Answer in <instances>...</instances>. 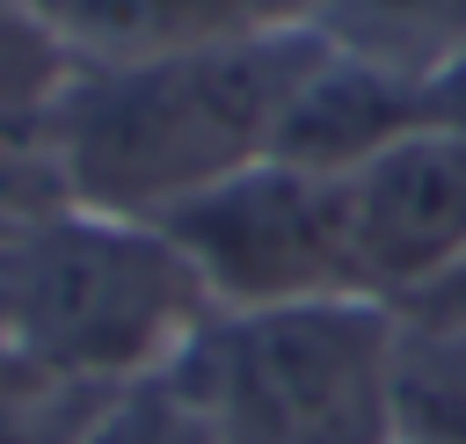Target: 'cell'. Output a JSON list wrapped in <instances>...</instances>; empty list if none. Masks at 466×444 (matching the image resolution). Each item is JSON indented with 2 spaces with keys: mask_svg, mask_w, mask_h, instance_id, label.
<instances>
[{
  "mask_svg": "<svg viewBox=\"0 0 466 444\" xmlns=\"http://www.w3.org/2000/svg\"><path fill=\"white\" fill-rule=\"evenodd\" d=\"M393 429L408 444H466V328L400 320Z\"/></svg>",
  "mask_w": 466,
  "mask_h": 444,
  "instance_id": "9",
  "label": "cell"
},
{
  "mask_svg": "<svg viewBox=\"0 0 466 444\" xmlns=\"http://www.w3.org/2000/svg\"><path fill=\"white\" fill-rule=\"evenodd\" d=\"M320 51L328 36L299 22L167 58H73L66 87L44 109V160L58 204L167 218L197 189L269 160L284 102Z\"/></svg>",
  "mask_w": 466,
  "mask_h": 444,
  "instance_id": "1",
  "label": "cell"
},
{
  "mask_svg": "<svg viewBox=\"0 0 466 444\" xmlns=\"http://www.w3.org/2000/svg\"><path fill=\"white\" fill-rule=\"evenodd\" d=\"M422 116V80L393 73V66H371L357 51H320L313 73L299 80V95L284 102V124H277V160L291 167H313V175H357L364 160H379L386 146H400Z\"/></svg>",
  "mask_w": 466,
  "mask_h": 444,
  "instance_id": "6",
  "label": "cell"
},
{
  "mask_svg": "<svg viewBox=\"0 0 466 444\" xmlns=\"http://www.w3.org/2000/svg\"><path fill=\"white\" fill-rule=\"evenodd\" d=\"M29 211H44V204H22V197H7V189H0V247H7V233H15Z\"/></svg>",
  "mask_w": 466,
  "mask_h": 444,
  "instance_id": "14",
  "label": "cell"
},
{
  "mask_svg": "<svg viewBox=\"0 0 466 444\" xmlns=\"http://www.w3.org/2000/svg\"><path fill=\"white\" fill-rule=\"evenodd\" d=\"M182 262L197 269L211 313H262V306H306V298H371L357 277L350 240V197L335 175L255 160L167 218H153Z\"/></svg>",
  "mask_w": 466,
  "mask_h": 444,
  "instance_id": "4",
  "label": "cell"
},
{
  "mask_svg": "<svg viewBox=\"0 0 466 444\" xmlns=\"http://www.w3.org/2000/svg\"><path fill=\"white\" fill-rule=\"evenodd\" d=\"M66 7H73V0H0V15H29V22L58 29V36H66Z\"/></svg>",
  "mask_w": 466,
  "mask_h": 444,
  "instance_id": "13",
  "label": "cell"
},
{
  "mask_svg": "<svg viewBox=\"0 0 466 444\" xmlns=\"http://www.w3.org/2000/svg\"><path fill=\"white\" fill-rule=\"evenodd\" d=\"M313 29L335 51L430 80L444 58L466 51V0H313Z\"/></svg>",
  "mask_w": 466,
  "mask_h": 444,
  "instance_id": "8",
  "label": "cell"
},
{
  "mask_svg": "<svg viewBox=\"0 0 466 444\" xmlns=\"http://www.w3.org/2000/svg\"><path fill=\"white\" fill-rule=\"evenodd\" d=\"M102 408L95 386H58V378H29L15 393H0V444H73L80 422Z\"/></svg>",
  "mask_w": 466,
  "mask_h": 444,
  "instance_id": "11",
  "label": "cell"
},
{
  "mask_svg": "<svg viewBox=\"0 0 466 444\" xmlns=\"http://www.w3.org/2000/svg\"><path fill=\"white\" fill-rule=\"evenodd\" d=\"M400 320H430V328H466V255L422 291V298H408V306H393Z\"/></svg>",
  "mask_w": 466,
  "mask_h": 444,
  "instance_id": "12",
  "label": "cell"
},
{
  "mask_svg": "<svg viewBox=\"0 0 466 444\" xmlns=\"http://www.w3.org/2000/svg\"><path fill=\"white\" fill-rule=\"evenodd\" d=\"M393 444H408V437H393Z\"/></svg>",
  "mask_w": 466,
  "mask_h": 444,
  "instance_id": "15",
  "label": "cell"
},
{
  "mask_svg": "<svg viewBox=\"0 0 466 444\" xmlns=\"http://www.w3.org/2000/svg\"><path fill=\"white\" fill-rule=\"evenodd\" d=\"M73 444H218V437H211L204 408L167 371H153V378H131L116 393H102V408L80 422Z\"/></svg>",
  "mask_w": 466,
  "mask_h": 444,
  "instance_id": "10",
  "label": "cell"
},
{
  "mask_svg": "<svg viewBox=\"0 0 466 444\" xmlns=\"http://www.w3.org/2000/svg\"><path fill=\"white\" fill-rule=\"evenodd\" d=\"M299 22H313V0H73L66 44H73V58L109 66V58H167V51L240 44V36L299 29Z\"/></svg>",
  "mask_w": 466,
  "mask_h": 444,
  "instance_id": "7",
  "label": "cell"
},
{
  "mask_svg": "<svg viewBox=\"0 0 466 444\" xmlns=\"http://www.w3.org/2000/svg\"><path fill=\"white\" fill-rule=\"evenodd\" d=\"M204 320L211 298L153 218L44 204L0 247V335L36 378L116 393L167 371Z\"/></svg>",
  "mask_w": 466,
  "mask_h": 444,
  "instance_id": "2",
  "label": "cell"
},
{
  "mask_svg": "<svg viewBox=\"0 0 466 444\" xmlns=\"http://www.w3.org/2000/svg\"><path fill=\"white\" fill-rule=\"evenodd\" d=\"M400 313L386 298H306L211 313L167 378L218 444H393Z\"/></svg>",
  "mask_w": 466,
  "mask_h": 444,
  "instance_id": "3",
  "label": "cell"
},
{
  "mask_svg": "<svg viewBox=\"0 0 466 444\" xmlns=\"http://www.w3.org/2000/svg\"><path fill=\"white\" fill-rule=\"evenodd\" d=\"M357 277L371 298L408 306L466 255V131L415 124L400 146L342 175Z\"/></svg>",
  "mask_w": 466,
  "mask_h": 444,
  "instance_id": "5",
  "label": "cell"
}]
</instances>
